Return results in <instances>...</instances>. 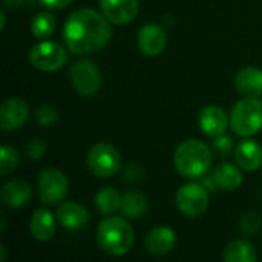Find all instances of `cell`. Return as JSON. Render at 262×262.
Segmentation results:
<instances>
[{
    "label": "cell",
    "instance_id": "obj_1",
    "mask_svg": "<svg viewBox=\"0 0 262 262\" xmlns=\"http://www.w3.org/2000/svg\"><path fill=\"white\" fill-rule=\"evenodd\" d=\"M112 37L109 20L98 11L80 8L74 11L63 26V41L77 55L103 49Z\"/></svg>",
    "mask_w": 262,
    "mask_h": 262
},
{
    "label": "cell",
    "instance_id": "obj_2",
    "mask_svg": "<svg viewBox=\"0 0 262 262\" xmlns=\"http://www.w3.org/2000/svg\"><path fill=\"white\" fill-rule=\"evenodd\" d=\"M134 241L135 232L124 216H109L103 220L97 229V243L107 255L123 256L129 253Z\"/></svg>",
    "mask_w": 262,
    "mask_h": 262
},
{
    "label": "cell",
    "instance_id": "obj_3",
    "mask_svg": "<svg viewBox=\"0 0 262 262\" xmlns=\"http://www.w3.org/2000/svg\"><path fill=\"white\" fill-rule=\"evenodd\" d=\"M173 163L180 175L190 180L201 178L210 169L212 152L209 146L200 140H186L177 147Z\"/></svg>",
    "mask_w": 262,
    "mask_h": 262
},
{
    "label": "cell",
    "instance_id": "obj_4",
    "mask_svg": "<svg viewBox=\"0 0 262 262\" xmlns=\"http://www.w3.org/2000/svg\"><path fill=\"white\" fill-rule=\"evenodd\" d=\"M232 130L243 137H252L262 129V101L256 97L239 100L230 112Z\"/></svg>",
    "mask_w": 262,
    "mask_h": 262
},
{
    "label": "cell",
    "instance_id": "obj_5",
    "mask_svg": "<svg viewBox=\"0 0 262 262\" xmlns=\"http://www.w3.org/2000/svg\"><path fill=\"white\" fill-rule=\"evenodd\" d=\"M86 164L95 177L111 178L121 170L123 161L120 152L114 146L107 143H97L89 149Z\"/></svg>",
    "mask_w": 262,
    "mask_h": 262
},
{
    "label": "cell",
    "instance_id": "obj_6",
    "mask_svg": "<svg viewBox=\"0 0 262 262\" xmlns=\"http://www.w3.org/2000/svg\"><path fill=\"white\" fill-rule=\"evenodd\" d=\"M31 64L41 72H54L63 68L68 61V51L57 41L35 43L29 51Z\"/></svg>",
    "mask_w": 262,
    "mask_h": 262
},
{
    "label": "cell",
    "instance_id": "obj_7",
    "mask_svg": "<svg viewBox=\"0 0 262 262\" xmlns=\"http://www.w3.org/2000/svg\"><path fill=\"white\" fill-rule=\"evenodd\" d=\"M74 89L84 97L95 95L101 86V71L92 60H78L69 69Z\"/></svg>",
    "mask_w": 262,
    "mask_h": 262
},
{
    "label": "cell",
    "instance_id": "obj_8",
    "mask_svg": "<svg viewBox=\"0 0 262 262\" xmlns=\"http://www.w3.org/2000/svg\"><path fill=\"white\" fill-rule=\"evenodd\" d=\"M37 192L43 204L54 206L66 198L69 181L63 172L57 169H45L37 180Z\"/></svg>",
    "mask_w": 262,
    "mask_h": 262
},
{
    "label": "cell",
    "instance_id": "obj_9",
    "mask_svg": "<svg viewBox=\"0 0 262 262\" xmlns=\"http://www.w3.org/2000/svg\"><path fill=\"white\" fill-rule=\"evenodd\" d=\"M177 206L180 212L189 218L201 216L209 207V193L203 184L189 183L178 189Z\"/></svg>",
    "mask_w": 262,
    "mask_h": 262
},
{
    "label": "cell",
    "instance_id": "obj_10",
    "mask_svg": "<svg viewBox=\"0 0 262 262\" xmlns=\"http://www.w3.org/2000/svg\"><path fill=\"white\" fill-rule=\"evenodd\" d=\"M29 117L28 103L23 98L11 97L2 103L0 107V126L5 132H14L20 129Z\"/></svg>",
    "mask_w": 262,
    "mask_h": 262
},
{
    "label": "cell",
    "instance_id": "obj_11",
    "mask_svg": "<svg viewBox=\"0 0 262 262\" xmlns=\"http://www.w3.org/2000/svg\"><path fill=\"white\" fill-rule=\"evenodd\" d=\"M103 15L114 25H126L138 14V0H100Z\"/></svg>",
    "mask_w": 262,
    "mask_h": 262
},
{
    "label": "cell",
    "instance_id": "obj_12",
    "mask_svg": "<svg viewBox=\"0 0 262 262\" xmlns=\"http://www.w3.org/2000/svg\"><path fill=\"white\" fill-rule=\"evenodd\" d=\"M137 41H138L140 51L144 55L157 57L158 54H161L164 51L166 43H167V35L161 26H158L155 23H149L140 29Z\"/></svg>",
    "mask_w": 262,
    "mask_h": 262
},
{
    "label": "cell",
    "instance_id": "obj_13",
    "mask_svg": "<svg viewBox=\"0 0 262 262\" xmlns=\"http://www.w3.org/2000/svg\"><path fill=\"white\" fill-rule=\"evenodd\" d=\"M198 124L206 135L215 138V137L223 135L226 132V129L229 126V117L223 107L212 104V106L204 107L200 112Z\"/></svg>",
    "mask_w": 262,
    "mask_h": 262
},
{
    "label": "cell",
    "instance_id": "obj_14",
    "mask_svg": "<svg viewBox=\"0 0 262 262\" xmlns=\"http://www.w3.org/2000/svg\"><path fill=\"white\" fill-rule=\"evenodd\" d=\"M177 244V235L170 227L158 226L152 229L144 241L147 252L154 256H164L173 250Z\"/></svg>",
    "mask_w": 262,
    "mask_h": 262
},
{
    "label": "cell",
    "instance_id": "obj_15",
    "mask_svg": "<svg viewBox=\"0 0 262 262\" xmlns=\"http://www.w3.org/2000/svg\"><path fill=\"white\" fill-rule=\"evenodd\" d=\"M58 223L68 230H77L89 221V212L84 206L75 201H64L57 210Z\"/></svg>",
    "mask_w": 262,
    "mask_h": 262
},
{
    "label": "cell",
    "instance_id": "obj_16",
    "mask_svg": "<svg viewBox=\"0 0 262 262\" xmlns=\"http://www.w3.org/2000/svg\"><path fill=\"white\" fill-rule=\"evenodd\" d=\"M2 201L11 209L26 206L32 198V187L23 180H11L2 187Z\"/></svg>",
    "mask_w": 262,
    "mask_h": 262
},
{
    "label": "cell",
    "instance_id": "obj_17",
    "mask_svg": "<svg viewBox=\"0 0 262 262\" xmlns=\"http://www.w3.org/2000/svg\"><path fill=\"white\" fill-rule=\"evenodd\" d=\"M233 154H235L236 164L247 172H253L262 166V147L255 140H249V138L243 140L235 147Z\"/></svg>",
    "mask_w": 262,
    "mask_h": 262
},
{
    "label": "cell",
    "instance_id": "obj_18",
    "mask_svg": "<svg viewBox=\"0 0 262 262\" xmlns=\"http://www.w3.org/2000/svg\"><path fill=\"white\" fill-rule=\"evenodd\" d=\"M235 88L239 94L246 97H261L262 69L255 66H247L238 71V74L235 75Z\"/></svg>",
    "mask_w": 262,
    "mask_h": 262
},
{
    "label": "cell",
    "instance_id": "obj_19",
    "mask_svg": "<svg viewBox=\"0 0 262 262\" xmlns=\"http://www.w3.org/2000/svg\"><path fill=\"white\" fill-rule=\"evenodd\" d=\"M29 229H31V235L34 236V239L40 243H46L54 238L55 230H57V223L49 210L37 209L31 216Z\"/></svg>",
    "mask_w": 262,
    "mask_h": 262
},
{
    "label": "cell",
    "instance_id": "obj_20",
    "mask_svg": "<svg viewBox=\"0 0 262 262\" xmlns=\"http://www.w3.org/2000/svg\"><path fill=\"white\" fill-rule=\"evenodd\" d=\"M210 177H212L216 189H223V190H236L243 184V173H241V170L236 166L230 164V163L220 164L212 172Z\"/></svg>",
    "mask_w": 262,
    "mask_h": 262
},
{
    "label": "cell",
    "instance_id": "obj_21",
    "mask_svg": "<svg viewBox=\"0 0 262 262\" xmlns=\"http://www.w3.org/2000/svg\"><path fill=\"white\" fill-rule=\"evenodd\" d=\"M223 259L226 262H255L258 259V253L250 243L236 239L226 246Z\"/></svg>",
    "mask_w": 262,
    "mask_h": 262
},
{
    "label": "cell",
    "instance_id": "obj_22",
    "mask_svg": "<svg viewBox=\"0 0 262 262\" xmlns=\"http://www.w3.org/2000/svg\"><path fill=\"white\" fill-rule=\"evenodd\" d=\"M147 210V198L140 192H127L121 196L120 213L124 218L137 220L144 215Z\"/></svg>",
    "mask_w": 262,
    "mask_h": 262
},
{
    "label": "cell",
    "instance_id": "obj_23",
    "mask_svg": "<svg viewBox=\"0 0 262 262\" xmlns=\"http://www.w3.org/2000/svg\"><path fill=\"white\" fill-rule=\"evenodd\" d=\"M95 206L103 215H112L120 210L121 195L114 187H103L95 195Z\"/></svg>",
    "mask_w": 262,
    "mask_h": 262
},
{
    "label": "cell",
    "instance_id": "obj_24",
    "mask_svg": "<svg viewBox=\"0 0 262 262\" xmlns=\"http://www.w3.org/2000/svg\"><path fill=\"white\" fill-rule=\"evenodd\" d=\"M55 26H57V21L51 12H38L31 21V32L35 38L45 40L54 34Z\"/></svg>",
    "mask_w": 262,
    "mask_h": 262
},
{
    "label": "cell",
    "instance_id": "obj_25",
    "mask_svg": "<svg viewBox=\"0 0 262 262\" xmlns=\"http://www.w3.org/2000/svg\"><path fill=\"white\" fill-rule=\"evenodd\" d=\"M18 166V154L12 146H2L0 149V175L8 177Z\"/></svg>",
    "mask_w": 262,
    "mask_h": 262
},
{
    "label": "cell",
    "instance_id": "obj_26",
    "mask_svg": "<svg viewBox=\"0 0 262 262\" xmlns=\"http://www.w3.org/2000/svg\"><path fill=\"white\" fill-rule=\"evenodd\" d=\"M262 229V218L258 212H247L239 220V230L244 235H256Z\"/></svg>",
    "mask_w": 262,
    "mask_h": 262
},
{
    "label": "cell",
    "instance_id": "obj_27",
    "mask_svg": "<svg viewBox=\"0 0 262 262\" xmlns=\"http://www.w3.org/2000/svg\"><path fill=\"white\" fill-rule=\"evenodd\" d=\"M34 118L40 126H52L58 120V112L49 104H41L35 109Z\"/></svg>",
    "mask_w": 262,
    "mask_h": 262
},
{
    "label": "cell",
    "instance_id": "obj_28",
    "mask_svg": "<svg viewBox=\"0 0 262 262\" xmlns=\"http://www.w3.org/2000/svg\"><path fill=\"white\" fill-rule=\"evenodd\" d=\"M213 149L221 155V157H229L233 150V141L227 135H218L213 140Z\"/></svg>",
    "mask_w": 262,
    "mask_h": 262
},
{
    "label": "cell",
    "instance_id": "obj_29",
    "mask_svg": "<svg viewBox=\"0 0 262 262\" xmlns=\"http://www.w3.org/2000/svg\"><path fill=\"white\" fill-rule=\"evenodd\" d=\"M45 150H46V144L45 141L38 140V138H32L26 147H25V154L31 158V160H38L45 155Z\"/></svg>",
    "mask_w": 262,
    "mask_h": 262
},
{
    "label": "cell",
    "instance_id": "obj_30",
    "mask_svg": "<svg viewBox=\"0 0 262 262\" xmlns=\"http://www.w3.org/2000/svg\"><path fill=\"white\" fill-rule=\"evenodd\" d=\"M124 178L127 181H140L143 180V169L138 164H129L124 170Z\"/></svg>",
    "mask_w": 262,
    "mask_h": 262
},
{
    "label": "cell",
    "instance_id": "obj_31",
    "mask_svg": "<svg viewBox=\"0 0 262 262\" xmlns=\"http://www.w3.org/2000/svg\"><path fill=\"white\" fill-rule=\"evenodd\" d=\"M74 0H40L41 5H45L49 9H63L68 5H71Z\"/></svg>",
    "mask_w": 262,
    "mask_h": 262
},
{
    "label": "cell",
    "instance_id": "obj_32",
    "mask_svg": "<svg viewBox=\"0 0 262 262\" xmlns=\"http://www.w3.org/2000/svg\"><path fill=\"white\" fill-rule=\"evenodd\" d=\"M32 0H3V6L6 9H15L18 6H21L23 3H31Z\"/></svg>",
    "mask_w": 262,
    "mask_h": 262
},
{
    "label": "cell",
    "instance_id": "obj_33",
    "mask_svg": "<svg viewBox=\"0 0 262 262\" xmlns=\"http://www.w3.org/2000/svg\"><path fill=\"white\" fill-rule=\"evenodd\" d=\"M0 262H5L6 261V256H8V250H6V247H5V244H2L0 246Z\"/></svg>",
    "mask_w": 262,
    "mask_h": 262
},
{
    "label": "cell",
    "instance_id": "obj_34",
    "mask_svg": "<svg viewBox=\"0 0 262 262\" xmlns=\"http://www.w3.org/2000/svg\"><path fill=\"white\" fill-rule=\"evenodd\" d=\"M0 20H2V26H0V29L3 31V29H5V26H6V15H5V11H3V9L0 11Z\"/></svg>",
    "mask_w": 262,
    "mask_h": 262
},
{
    "label": "cell",
    "instance_id": "obj_35",
    "mask_svg": "<svg viewBox=\"0 0 262 262\" xmlns=\"http://www.w3.org/2000/svg\"><path fill=\"white\" fill-rule=\"evenodd\" d=\"M5 229H6V218L5 215H2V232H5Z\"/></svg>",
    "mask_w": 262,
    "mask_h": 262
}]
</instances>
